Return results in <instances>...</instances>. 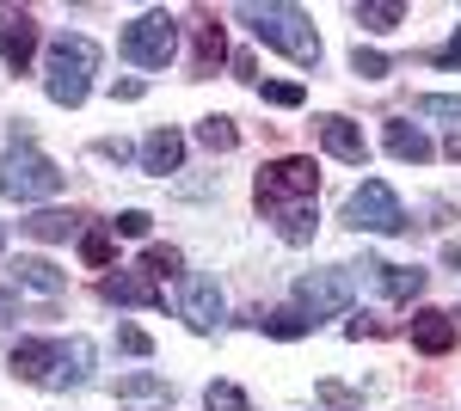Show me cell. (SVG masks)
I'll return each mask as SVG.
<instances>
[{
  "label": "cell",
  "mask_w": 461,
  "mask_h": 411,
  "mask_svg": "<svg viewBox=\"0 0 461 411\" xmlns=\"http://www.w3.org/2000/svg\"><path fill=\"white\" fill-rule=\"evenodd\" d=\"M93 74H99V43L93 37H56L50 49H43V93H50V104H68V111H80L86 104V93H93Z\"/></svg>",
  "instance_id": "obj_1"
},
{
  "label": "cell",
  "mask_w": 461,
  "mask_h": 411,
  "mask_svg": "<svg viewBox=\"0 0 461 411\" xmlns=\"http://www.w3.org/2000/svg\"><path fill=\"white\" fill-rule=\"evenodd\" d=\"M240 19L252 25V37L265 49L289 56L295 68H320V31L302 6H240Z\"/></svg>",
  "instance_id": "obj_2"
},
{
  "label": "cell",
  "mask_w": 461,
  "mask_h": 411,
  "mask_svg": "<svg viewBox=\"0 0 461 411\" xmlns=\"http://www.w3.org/2000/svg\"><path fill=\"white\" fill-rule=\"evenodd\" d=\"M0 197H13V203H50V197H62V166L50 154H37L32 141H19V147L0 154Z\"/></svg>",
  "instance_id": "obj_3"
},
{
  "label": "cell",
  "mask_w": 461,
  "mask_h": 411,
  "mask_svg": "<svg viewBox=\"0 0 461 411\" xmlns=\"http://www.w3.org/2000/svg\"><path fill=\"white\" fill-rule=\"evenodd\" d=\"M314 191H320V166L308 160V154H284V160H271V166L258 172V184H252V197H258L265 215L284 209V203H314Z\"/></svg>",
  "instance_id": "obj_4"
},
{
  "label": "cell",
  "mask_w": 461,
  "mask_h": 411,
  "mask_svg": "<svg viewBox=\"0 0 461 411\" xmlns=\"http://www.w3.org/2000/svg\"><path fill=\"white\" fill-rule=\"evenodd\" d=\"M345 228H357V234H406L412 221H406L388 178H363L351 191V203H345Z\"/></svg>",
  "instance_id": "obj_5"
},
{
  "label": "cell",
  "mask_w": 461,
  "mask_h": 411,
  "mask_svg": "<svg viewBox=\"0 0 461 411\" xmlns=\"http://www.w3.org/2000/svg\"><path fill=\"white\" fill-rule=\"evenodd\" d=\"M123 62H136V68H167L178 56V19L167 13V6H154V13H142L130 31H123Z\"/></svg>",
  "instance_id": "obj_6"
},
{
  "label": "cell",
  "mask_w": 461,
  "mask_h": 411,
  "mask_svg": "<svg viewBox=\"0 0 461 411\" xmlns=\"http://www.w3.org/2000/svg\"><path fill=\"white\" fill-rule=\"evenodd\" d=\"M295 301L308 319H332L357 301V264H326V271H308L295 282Z\"/></svg>",
  "instance_id": "obj_7"
},
{
  "label": "cell",
  "mask_w": 461,
  "mask_h": 411,
  "mask_svg": "<svg viewBox=\"0 0 461 411\" xmlns=\"http://www.w3.org/2000/svg\"><path fill=\"white\" fill-rule=\"evenodd\" d=\"M178 313H185L191 332H215L221 313H228L221 289H215V276H185V289H178Z\"/></svg>",
  "instance_id": "obj_8"
},
{
  "label": "cell",
  "mask_w": 461,
  "mask_h": 411,
  "mask_svg": "<svg viewBox=\"0 0 461 411\" xmlns=\"http://www.w3.org/2000/svg\"><path fill=\"white\" fill-rule=\"evenodd\" d=\"M314 130H320V147H326L332 160H345V166H363V160H369V136H363V123H351L345 111H326Z\"/></svg>",
  "instance_id": "obj_9"
},
{
  "label": "cell",
  "mask_w": 461,
  "mask_h": 411,
  "mask_svg": "<svg viewBox=\"0 0 461 411\" xmlns=\"http://www.w3.org/2000/svg\"><path fill=\"white\" fill-rule=\"evenodd\" d=\"M99 295H105L111 308H160V301H167L160 282L148 271H111L105 282H99Z\"/></svg>",
  "instance_id": "obj_10"
},
{
  "label": "cell",
  "mask_w": 461,
  "mask_h": 411,
  "mask_svg": "<svg viewBox=\"0 0 461 411\" xmlns=\"http://www.w3.org/2000/svg\"><path fill=\"white\" fill-rule=\"evenodd\" d=\"M228 62V31L215 25V13H197L191 19V74L203 80V74H215Z\"/></svg>",
  "instance_id": "obj_11"
},
{
  "label": "cell",
  "mask_w": 461,
  "mask_h": 411,
  "mask_svg": "<svg viewBox=\"0 0 461 411\" xmlns=\"http://www.w3.org/2000/svg\"><path fill=\"white\" fill-rule=\"evenodd\" d=\"M32 56H37V19L32 13H6V19H0V62L13 74H25Z\"/></svg>",
  "instance_id": "obj_12"
},
{
  "label": "cell",
  "mask_w": 461,
  "mask_h": 411,
  "mask_svg": "<svg viewBox=\"0 0 461 411\" xmlns=\"http://www.w3.org/2000/svg\"><path fill=\"white\" fill-rule=\"evenodd\" d=\"M56 356H62V344H56V338H19V344H13V375H19V380H37V387H50V375H56Z\"/></svg>",
  "instance_id": "obj_13"
},
{
  "label": "cell",
  "mask_w": 461,
  "mask_h": 411,
  "mask_svg": "<svg viewBox=\"0 0 461 411\" xmlns=\"http://www.w3.org/2000/svg\"><path fill=\"white\" fill-rule=\"evenodd\" d=\"M136 160H142V172L167 178V172H178V160H185V136H178V130H148L142 147H136Z\"/></svg>",
  "instance_id": "obj_14"
},
{
  "label": "cell",
  "mask_w": 461,
  "mask_h": 411,
  "mask_svg": "<svg viewBox=\"0 0 461 411\" xmlns=\"http://www.w3.org/2000/svg\"><path fill=\"white\" fill-rule=\"evenodd\" d=\"M412 344H419L425 356H449V350H456V319L443 308H419L412 313Z\"/></svg>",
  "instance_id": "obj_15"
},
{
  "label": "cell",
  "mask_w": 461,
  "mask_h": 411,
  "mask_svg": "<svg viewBox=\"0 0 461 411\" xmlns=\"http://www.w3.org/2000/svg\"><path fill=\"white\" fill-rule=\"evenodd\" d=\"M363 271H375V282H382L388 301H419V295H425V276H430V271H419V264H375V258H369Z\"/></svg>",
  "instance_id": "obj_16"
},
{
  "label": "cell",
  "mask_w": 461,
  "mask_h": 411,
  "mask_svg": "<svg viewBox=\"0 0 461 411\" xmlns=\"http://www.w3.org/2000/svg\"><path fill=\"white\" fill-rule=\"evenodd\" d=\"M86 380H93V344H86V338H68V344H62V356H56L50 387H56V393H68V387H86Z\"/></svg>",
  "instance_id": "obj_17"
},
{
  "label": "cell",
  "mask_w": 461,
  "mask_h": 411,
  "mask_svg": "<svg viewBox=\"0 0 461 411\" xmlns=\"http://www.w3.org/2000/svg\"><path fill=\"white\" fill-rule=\"evenodd\" d=\"M382 147H388L393 160H406V166H425L430 154H437L419 123H388V130H382Z\"/></svg>",
  "instance_id": "obj_18"
},
{
  "label": "cell",
  "mask_w": 461,
  "mask_h": 411,
  "mask_svg": "<svg viewBox=\"0 0 461 411\" xmlns=\"http://www.w3.org/2000/svg\"><path fill=\"white\" fill-rule=\"evenodd\" d=\"M271 221H277V234H284L289 246H308L314 228H320V209L314 203H284V209H271Z\"/></svg>",
  "instance_id": "obj_19"
},
{
  "label": "cell",
  "mask_w": 461,
  "mask_h": 411,
  "mask_svg": "<svg viewBox=\"0 0 461 411\" xmlns=\"http://www.w3.org/2000/svg\"><path fill=\"white\" fill-rule=\"evenodd\" d=\"M13 282H25L37 295H62V289H68V271H56L50 258H19V264H13Z\"/></svg>",
  "instance_id": "obj_20"
},
{
  "label": "cell",
  "mask_w": 461,
  "mask_h": 411,
  "mask_svg": "<svg viewBox=\"0 0 461 411\" xmlns=\"http://www.w3.org/2000/svg\"><path fill=\"white\" fill-rule=\"evenodd\" d=\"M252 326H258V332H271V338H308V332H314V319H308V313L302 308H284V313H252Z\"/></svg>",
  "instance_id": "obj_21"
},
{
  "label": "cell",
  "mask_w": 461,
  "mask_h": 411,
  "mask_svg": "<svg viewBox=\"0 0 461 411\" xmlns=\"http://www.w3.org/2000/svg\"><path fill=\"white\" fill-rule=\"evenodd\" d=\"M357 25L363 31H400L406 25V6L400 0H357Z\"/></svg>",
  "instance_id": "obj_22"
},
{
  "label": "cell",
  "mask_w": 461,
  "mask_h": 411,
  "mask_svg": "<svg viewBox=\"0 0 461 411\" xmlns=\"http://www.w3.org/2000/svg\"><path fill=\"white\" fill-rule=\"evenodd\" d=\"M25 234L32 240H68V234H80V215H68V209H37L32 221H25Z\"/></svg>",
  "instance_id": "obj_23"
},
{
  "label": "cell",
  "mask_w": 461,
  "mask_h": 411,
  "mask_svg": "<svg viewBox=\"0 0 461 411\" xmlns=\"http://www.w3.org/2000/svg\"><path fill=\"white\" fill-rule=\"evenodd\" d=\"M197 141H203L210 154H234V147H240V123L215 111V117H203V123H197Z\"/></svg>",
  "instance_id": "obj_24"
},
{
  "label": "cell",
  "mask_w": 461,
  "mask_h": 411,
  "mask_svg": "<svg viewBox=\"0 0 461 411\" xmlns=\"http://www.w3.org/2000/svg\"><path fill=\"white\" fill-rule=\"evenodd\" d=\"M117 399L123 406H154V399H167V380L160 375H123L117 380Z\"/></svg>",
  "instance_id": "obj_25"
},
{
  "label": "cell",
  "mask_w": 461,
  "mask_h": 411,
  "mask_svg": "<svg viewBox=\"0 0 461 411\" xmlns=\"http://www.w3.org/2000/svg\"><path fill=\"white\" fill-rule=\"evenodd\" d=\"M80 258H86L93 271H111V258H117V234H111V228H86V234H80Z\"/></svg>",
  "instance_id": "obj_26"
},
{
  "label": "cell",
  "mask_w": 461,
  "mask_h": 411,
  "mask_svg": "<svg viewBox=\"0 0 461 411\" xmlns=\"http://www.w3.org/2000/svg\"><path fill=\"white\" fill-rule=\"evenodd\" d=\"M142 271L154 276V282H160V276H178V271H185V252H178V246H148Z\"/></svg>",
  "instance_id": "obj_27"
},
{
  "label": "cell",
  "mask_w": 461,
  "mask_h": 411,
  "mask_svg": "<svg viewBox=\"0 0 461 411\" xmlns=\"http://www.w3.org/2000/svg\"><path fill=\"white\" fill-rule=\"evenodd\" d=\"M258 99L277 104V111H295V104L308 99V93H302V80H265V86H258Z\"/></svg>",
  "instance_id": "obj_28"
},
{
  "label": "cell",
  "mask_w": 461,
  "mask_h": 411,
  "mask_svg": "<svg viewBox=\"0 0 461 411\" xmlns=\"http://www.w3.org/2000/svg\"><path fill=\"white\" fill-rule=\"evenodd\" d=\"M203 406L210 411H247V393H240L234 380H210V387H203Z\"/></svg>",
  "instance_id": "obj_29"
},
{
  "label": "cell",
  "mask_w": 461,
  "mask_h": 411,
  "mask_svg": "<svg viewBox=\"0 0 461 411\" xmlns=\"http://www.w3.org/2000/svg\"><path fill=\"white\" fill-rule=\"evenodd\" d=\"M351 74H363V80H388L393 62L382 56V49H363V43H357V49H351Z\"/></svg>",
  "instance_id": "obj_30"
},
{
  "label": "cell",
  "mask_w": 461,
  "mask_h": 411,
  "mask_svg": "<svg viewBox=\"0 0 461 411\" xmlns=\"http://www.w3.org/2000/svg\"><path fill=\"white\" fill-rule=\"evenodd\" d=\"M412 111H419V117H456L461 123V99L456 93H425V99H412Z\"/></svg>",
  "instance_id": "obj_31"
},
{
  "label": "cell",
  "mask_w": 461,
  "mask_h": 411,
  "mask_svg": "<svg viewBox=\"0 0 461 411\" xmlns=\"http://www.w3.org/2000/svg\"><path fill=\"white\" fill-rule=\"evenodd\" d=\"M117 350L123 356H154V338H148L142 326H117Z\"/></svg>",
  "instance_id": "obj_32"
},
{
  "label": "cell",
  "mask_w": 461,
  "mask_h": 411,
  "mask_svg": "<svg viewBox=\"0 0 461 411\" xmlns=\"http://www.w3.org/2000/svg\"><path fill=\"white\" fill-rule=\"evenodd\" d=\"M148 221H154L148 209H123V215L111 221V234H123V240H142V234H148Z\"/></svg>",
  "instance_id": "obj_33"
},
{
  "label": "cell",
  "mask_w": 461,
  "mask_h": 411,
  "mask_svg": "<svg viewBox=\"0 0 461 411\" xmlns=\"http://www.w3.org/2000/svg\"><path fill=\"white\" fill-rule=\"evenodd\" d=\"M430 68H461V25H456L449 43H437V49H430Z\"/></svg>",
  "instance_id": "obj_34"
},
{
  "label": "cell",
  "mask_w": 461,
  "mask_h": 411,
  "mask_svg": "<svg viewBox=\"0 0 461 411\" xmlns=\"http://www.w3.org/2000/svg\"><path fill=\"white\" fill-rule=\"evenodd\" d=\"M93 154H99V160H117V166H123V160H130V141L105 136V141H93Z\"/></svg>",
  "instance_id": "obj_35"
},
{
  "label": "cell",
  "mask_w": 461,
  "mask_h": 411,
  "mask_svg": "<svg viewBox=\"0 0 461 411\" xmlns=\"http://www.w3.org/2000/svg\"><path fill=\"white\" fill-rule=\"evenodd\" d=\"M142 93H148L142 80H117V86H111V99H123V104H136V99H142Z\"/></svg>",
  "instance_id": "obj_36"
},
{
  "label": "cell",
  "mask_w": 461,
  "mask_h": 411,
  "mask_svg": "<svg viewBox=\"0 0 461 411\" xmlns=\"http://www.w3.org/2000/svg\"><path fill=\"white\" fill-rule=\"evenodd\" d=\"M320 399H326V406H351V387H339V380H326V387H320Z\"/></svg>",
  "instance_id": "obj_37"
},
{
  "label": "cell",
  "mask_w": 461,
  "mask_h": 411,
  "mask_svg": "<svg viewBox=\"0 0 461 411\" xmlns=\"http://www.w3.org/2000/svg\"><path fill=\"white\" fill-rule=\"evenodd\" d=\"M375 332H382V319H369V313H363V319H351V338H375Z\"/></svg>",
  "instance_id": "obj_38"
},
{
  "label": "cell",
  "mask_w": 461,
  "mask_h": 411,
  "mask_svg": "<svg viewBox=\"0 0 461 411\" xmlns=\"http://www.w3.org/2000/svg\"><path fill=\"white\" fill-rule=\"evenodd\" d=\"M443 264H449V271H461V240H449V246H443Z\"/></svg>",
  "instance_id": "obj_39"
},
{
  "label": "cell",
  "mask_w": 461,
  "mask_h": 411,
  "mask_svg": "<svg viewBox=\"0 0 461 411\" xmlns=\"http://www.w3.org/2000/svg\"><path fill=\"white\" fill-rule=\"evenodd\" d=\"M443 154H449V160H461V136H449V141H443Z\"/></svg>",
  "instance_id": "obj_40"
},
{
  "label": "cell",
  "mask_w": 461,
  "mask_h": 411,
  "mask_svg": "<svg viewBox=\"0 0 461 411\" xmlns=\"http://www.w3.org/2000/svg\"><path fill=\"white\" fill-rule=\"evenodd\" d=\"M6 319H13V295H0V326H6Z\"/></svg>",
  "instance_id": "obj_41"
},
{
  "label": "cell",
  "mask_w": 461,
  "mask_h": 411,
  "mask_svg": "<svg viewBox=\"0 0 461 411\" xmlns=\"http://www.w3.org/2000/svg\"><path fill=\"white\" fill-rule=\"evenodd\" d=\"M0 246H6V234H0Z\"/></svg>",
  "instance_id": "obj_42"
}]
</instances>
